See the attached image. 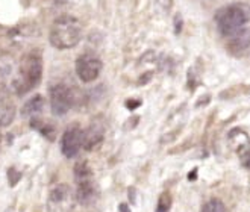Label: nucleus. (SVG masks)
Instances as JSON below:
<instances>
[{
	"mask_svg": "<svg viewBox=\"0 0 250 212\" xmlns=\"http://www.w3.org/2000/svg\"><path fill=\"white\" fill-rule=\"evenodd\" d=\"M82 38V24L71 15H62L52 24L49 41L55 49H73Z\"/></svg>",
	"mask_w": 250,
	"mask_h": 212,
	"instance_id": "nucleus-1",
	"label": "nucleus"
},
{
	"mask_svg": "<svg viewBox=\"0 0 250 212\" xmlns=\"http://www.w3.org/2000/svg\"><path fill=\"white\" fill-rule=\"evenodd\" d=\"M250 20V9L243 3H233L218 9L215 14V23L220 34L226 38H232L244 30Z\"/></svg>",
	"mask_w": 250,
	"mask_h": 212,
	"instance_id": "nucleus-2",
	"label": "nucleus"
},
{
	"mask_svg": "<svg viewBox=\"0 0 250 212\" xmlns=\"http://www.w3.org/2000/svg\"><path fill=\"white\" fill-rule=\"evenodd\" d=\"M42 76V59L37 52H31L21 58L19 65V76L12 82L17 94H26L34 89Z\"/></svg>",
	"mask_w": 250,
	"mask_h": 212,
	"instance_id": "nucleus-3",
	"label": "nucleus"
},
{
	"mask_svg": "<svg viewBox=\"0 0 250 212\" xmlns=\"http://www.w3.org/2000/svg\"><path fill=\"white\" fill-rule=\"evenodd\" d=\"M75 105V93L64 84H56L50 88V108L58 117L65 115Z\"/></svg>",
	"mask_w": 250,
	"mask_h": 212,
	"instance_id": "nucleus-4",
	"label": "nucleus"
},
{
	"mask_svg": "<svg viewBox=\"0 0 250 212\" xmlns=\"http://www.w3.org/2000/svg\"><path fill=\"white\" fill-rule=\"evenodd\" d=\"M102 71V61L93 53H83L76 61V73L79 79L85 84L93 82L99 78Z\"/></svg>",
	"mask_w": 250,
	"mask_h": 212,
	"instance_id": "nucleus-5",
	"label": "nucleus"
},
{
	"mask_svg": "<svg viewBox=\"0 0 250 212\" xmlns=\"http://www.w3.org/2000/svg\"><path fill=\"white\" fill-rule=\"evenodd\" d=\"M82 147H83V130L79 126L73 125L62 135L61 150H62L64 156L75 158Z\"/></svg>",
	"mask_w": 250,
	"mask_h": 212,
	"instance_id": "nucleus-6",
	"label": "nucleus"
},
{
	"mask_svg": "<svg viewBox=\"0 0 250 212\" xmlns=\"http://www.w3.org/2000/svg\"><path fill=\"white\" fill-rule=\"evenodd\" d=\"M105 135V127L102 123H94L90 125L86 130H83V148L85 150H94L102 141H104Z\"/></svg>",
	"mask_w": 250,
	"mask_h": 212,
	"instance_id": "nucleus-7",
	"label": "nucleus"
},
{
	"mask_svg": "<svg viewBox=\"0 0 250 212\" xmlns=\"http://www.w3.org/2000/svg\"><path fill=\"white\" fill-rule=\"evenodd\" d=\"M99 195V191H97V187L94 185L93 179L91 180H86V182H81L78 184V190H76V199L81 205L83 206H88L96 202Z\"/></svg>",
	"mask_w": 250,
	"mask_h": 212,
	"instance_id": "nucleus-8",
	"label": "nucleus"
},
{
	"mask_svg": "<svg viewBox=\"0 0 250 212\" xmlns=\"http://www.w3.org/2000/svg\"><path fill=\"white\" fill-rule=\"evenodd\" d=\"M229 49L237 55L247 52L250 49V29H244L240 34L229 38Z\"/></svg>",
	"mask_w": 250,
	"mask_h": 212,
	"instance_id": "nucleus-9",
	"label": "nucleus"
},
{
	"mask_svg": "<svg viewBox=\"0 0 250 212\" xmlns=\"http://www.w3.org/2000/svg\"><path fill=\"white\" fill-rule=\"evenodd\" d=\"M44 108V99L42 96H34L32 99H29L24 106H23V115L24 117H35L38 115Z\"/></svg>",
	"mask_w": 250,
	"mask_h": 212,
	"instance_id": "nucleus-10",
	"label": "nucleus"
},
{
	"mask_svg": "<svg viewBox=\"0 0 250 212\" xmlns=\"http://www.w3.org/2000/svg\"><path fill=\"white\" fill-rule=\"evenodd\" d=\"M75 179H76L78 184L93 179V170L86 161H81L75 165Z\"/></svg>",
	"mask_w": 250,
	"mask_h": 212,
	"instance_id": "nucleus-11",
	"label": "nucleus"
},
{
	"mask_svg": "<svg viewBox=\"0 0 250 212\" xmlns=\"http://www.w3.org/2000/svg\"><path fill=\"white\" fill-rule=\"evenodd\" d=\"M32 127H35L37 130H40L44 136H46L47 140H53L55 138V133H56L55 127L52 125H49V123H46V121L34 118L32 120Z\"/></svg>",
	"mask_w": 250,
	"mask_h": 212,
	"instance_id": "nucleus-12",
	"label": "nucleus"
},
{
	"mask_svg": "<svg viewBox=\"0 0 250 212\" xmlns=\"http://www.w3.org/2000/svg\"><path fill=\"white\" fill-rule=\"evenodd\" d=\"M70 194V188L67 185H56L52 191H50V200L53 203H60L62 200H65Z\"/></svg>",
	"mask_w": 250,
	"mask_h": 212,
	"instance_id": "nucleus-13",
	"label": "nucleus"
},
{
	"mask_svg": "<svg viewBox=\"0 0 250 212\" xmlns=\"http://www.w3.org/2000/svg\"><path fill=\"white\" fill-rule=\"evenodd\" d=\"M202 212H226V208L222 200L211 199L209 202L205 203V206L202 208Z\"/></svg>",
	"mask_w": 250,
	"mask_h": 212,
	"instance_id": "nucleus-14",
	"label": "nucleus"
},
{
	"mask_svg": "<svg viewBox=\"0 0 250 212\" xmlns=\"http://www.w3.org/2000/svg\"><path fill=\"white\" fill-rule=\"evenodd\" d=\"M171 194L168 191L163 192L159 195V200H158V212H168L171 208Z\"/></svg>",
	"mask_w": 250,
	"mask_h": 212,
	"instance_id": "nucleus-15",
	"label": "nucleus"
},
{
	"mask_svg": "<svg viewBox=\"0 0 250 212\" xmlns=\"http://www.w3.org/2000/svg\"><path fill=\"white\" fill-rule=\"evenodd\" d=\"M140 105H141V102H138V100H127L126 102V106L129 109H135L137 106H140Z\"/></svg>",
	"mask_w": 250,
	"mask_h": 212,
	"instance_id": "nucleus-16",
	"label": "nucleus"
},
{
	"mask_svg": "<svg viewBox=\"0 0 250 212\" xmlns=\"http://www.w3.org/2000/svg\"><path fill=\"white\" fill-rule=\"evenodd\" d=\"M119 212H130L129 205H127V203H122V205L119 206Z\"/></svg>",
	"mask_w": 250,
	"mask_h": 212,
	"instance_id": "nucleus-17",
	"label": "nucleus"
},
{
	"mask_svg": "<svg viewBox=\"0 0 250 212\" xmlns=\"http://www.w3.org/2000/svg\"><path fill=\"white\" fill-rule=\"evenodd\" d=\"M196 173H197V170L194 169L193 171H191V174H188V179H189V180H194V179H196Z\"/></svg>",
	"mask_w": 250,
	"mask_h": 212,
	"instance_id": "nucleus-18",
	"label": "nucleus"
}]
</instances>
